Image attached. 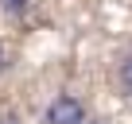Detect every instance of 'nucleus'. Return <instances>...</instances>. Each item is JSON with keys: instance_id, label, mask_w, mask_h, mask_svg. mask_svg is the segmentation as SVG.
I'll return each instance as SVG.
<instances>
[{"instance_id": "5", "label": "nucleus", "mask_w": 132, "mask_h": 124, "mask_svg": "<svg viewBox=\"0 0 132 124\" xmlns=\"http://www.w3.org/2000/svg\"><path fill=\"white\" fill-rule=\"evenodd\" d=\"M82 124H89V120H82Z\"/></svg>"}, {"instance_id": "4", "label": "nucleus", "mask_w": 132, "mask_h": 124, "mask_svg": "<svg viewBox=\"0 0 132 124\" xmlns=\"http://www.w3.org/2000/svg\"><path fill=\"white\" fill-rule=\"evenodd\" d=\"M8 70V54H4V47H0V74Z\"/></svg>"}, {"instance_id": "2", "label": "nucleus", "mask_w": 132, "mask_h": 124, "mask_svg": "<svg viewBox=\"0 0 132 124\" xmlns=\"http://www.w3.org/2000/svg\"><path fill=\"white\" fill-rule=\"evenodd\" d=\"M117 78H120V89H124V93L132 97V50H128V54L120 58V70H117Z\"/></svg>"}, {"instance_id": "1", "label": "nucleus", "mask_w": 132, "mask_h": 124, "mask_svg": "<svg viewBox=\"0 0 132 124\" xmlns=\"http://www.w3.org/2000/svg\"><path fill=\"white\" fill-rule=\"evenodd\" d=\"M82 120H86V109L70 93H62V97H54L47 105V124H82Z\"/></svg>"}, {"instance_id": "3", "label": "nucleus", "mask_w": 132, "mask_h": 124, "mask_svg": "<svg viewBox=\"0 0 132 124\" xmlns=\"http://www.w3.org/2000/svg\"><path fill=\"white\" fill-rule=\"evenodd\" d=\"M0 4H4V8H8L12 16H23V12L31 8V0H0Z\"/></svg>"}]
</instances>
